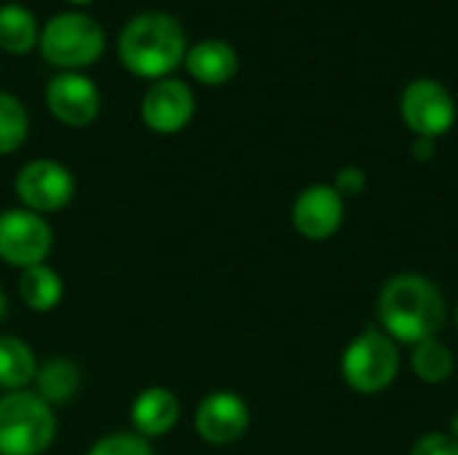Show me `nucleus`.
<instances>
[{
    "label": "nucleus",
    "mask_w": 458,
    "mask_h": 455,
    "mask_svg": "<svg viewBox=\"0 0 458 455\" xmlns=\"http://www.w3.org/2000/svg\"><path fill=\"white\" fill-rule=\"evenodd\" d=\"M376 316L381 330L405 346L437 338L445 324V298L440 287L421 274H397L378 292Z\"/></svg>",
    "instance_id": "f257e3e1"
},
{
    "label": "nucleus",
    "mask_w": 458,
    "mask_h": 455,
    "mask_svg": "<svg viewBox=\"0 0 458 455\" xmlns=\"http://www.w3.org/2000/svg\"><path fill=\"white\" fill-rule=\"evenodd\" d=\"M188 43L182 24L166 11H142L118 32L121 64L145 80L169 78L185 59Z\"/></svg>",
    "instance_id": "f03ea898"
},
{
    "label": "nucleus",
    "mask_w": 458,
    "mask_h": 455,
    "mask_svg": "<svg viewBox=\"0 0 458 455\" xmlns=\"http://www.w3.org/2000/svg\"><path fill=\"white\" fill-rule=\"evenodd\" d=\"M38 48L48 64L67 72H81L83 67L99 62L105 51V29L89 13L62 11L43 24Z\"/></svg>",
    "instance_id": "7ed1b4c3"
},
{
    "label": "nucleus",
    "mask_w": 458,
    "mask_h": 455,
    "mask_svg": "<svg viewBox=\"0 0 458 455\" xmlns=\"http://www.w3.org/2000/svg\"><path fill=\"white\" fill-rule=\"evenodd\" d=\"M56 437V416L35 392L0 397V455H43Z\"/></svg>",
    "instance_id": "20e7f679"
},
{
    "label": "nucleus",
    "mask_w": 458,
    "mask_h": 455,
    "mask_svg": "<svg viewBox=\"0 0 458 455\" xmlns=\"http://www.w3.org/2000/svg\"><path fill=\"white\" fill-rule=\"evenodd\" d=\"M341 373L357 394H381L400 375V349L381 327H368L346 346Z\"/></svg>",
    "instance_id": "39448f33"
},
{
    "label": "nucleus",
    "mask_w": 458,
    "mask_h": 455,
    "mask_svg": "<svg viewBox=\"0 0 458 455\" xmlns=\"http://www.w3.org/2000/svg\"><path fill=\"white\" fill-rule=\"evenodd\" d=\"M13 193L21 209H30L35 215L59 212L75 196V177L64 164L54 158H35L16 172Z\"/></svg>",
    "instance_id": "423d86ee"
},
{
    "label": "nucleus",
    "mask_w": 458,
    "mask_h": 455,
    "mask_svg": "<svg viewBox=\"0 0 458 455\" xmlns=\"http://www.w3.org/2000/svg\"><path fill=\"white\" fill-rule=\"evenodd\" d=\"M54 244L51 225L43 215L30 209H5L0 212V260L13 268H32L46 263Z\"/></svg>",
    "instance_id": "0eeeda50"
},
{
    "label": "nucleus",
    "mask_w": 458,
    "mask_h": 455,
    "mask_svg": "<svg viewBox=\"0 0 458 455\" xmlns=\"http://www.w3.org/2000/svg\"><path fill=\"white\" fill-rule=\"evenodd\" d=\"M400 113L416 137H429V139L448 134L451 126L456 123V102L451 91L432 78H416L405 86L400 99Z\"/></svg>",
    "instance_id": "6e6552de"
},
{
    "label": "nucleus",
    "mask_w": 458,
    "mask_h": 455,
    "mask_svg": "<svg viewBox=\"0 0 458 455\" xmlns=\"http://www.w3.org/2000/svg\"><path fill=\"white\" fill-rule=\"evenodd\" d=\"M196 115V97L180 78H161L148 86L140 102L142 123L156 134H177Z\"/></svg>",
    "instance_id": "1a4fd4ad"
},
{
    "label": "nucleus",
    "mask_w": 458,
    "mask_h": 455,
    "mask_svg": "<svg viewBox=\"0 0 458 455\" xmlns=\"http://www.w3.org/2000/svg\"><path fill=\"white\" fill-rule=\"evenodd\" d=\"M46 107L48 113L70 129H83L97 121L102 110L99 88L83 72H56L46 83Z\"/></svg>",
    "instance_id": "9d476101"
},
{
    "label": "nucleus",
    "mask_w": 458,
    "mask_h": 455,
    "mask_svg": "<svg viewBox=\"0 0 458 455\" xmlns=\"http://www.w3.org/2000/svg\"><path fill=\"white\" fill-rule=\"evenodd\" d=\"M346 217V204L344 196L325 182L309 185L298 193V198L293 201V228L309 239V241H327L338 233V228L344 225Z\"/></svg>",
    "instance_id": "9b49d317"
},
{
    "label": "nucleus",
    "mask_w": 458,
    "mask_h": 455,
    "mask_svg": "<svg viewBox=\"0 0 458 455\" xmlns=\"http://www.w3.org/2000/svg\"><path fill=\"white\" fill-rule=\"evenodd\" d=\"M196 432L209 445H233L250 429V408L233 392H212L196 408Z\"/></svg>",
    "instance_id": "f8f14e48"
},
{
    "label": "nucleus",
    "mask_w": 458,
    "mask_h": 455,
    "mask_svg": "<svg viewBox=\"0 0 458 455\" xmlns=\"http://www.w3.org/2000/svg\"><path fill=\"white\" fill-rule=\"evenodd\" d=\"M177 421H180V400L164 386L142 389L131 402L134 432L145 440L169 434L177 426Z\"/></svg>",
    "instance_id": "ddd939ff"
},
{
    "label": "nucleus",
    "mask_w": 458,
    "mask_h": 455,
    "mask_svg": "<svg viewBox=\"0 0 458 455\" xmlns=\"http://www.w3.org/2000/svg\"><path fill=\"white\" fill-rule=\"evenodd\" d=\"M185 70L204 86H223L239 72V54L231 43L207 38L185 51Z\"/></svg>",
    "instance_id": "4468645a"
},
{
    "label": "nucleus",
    "mask_w": 458,
    "mask_h": 455,
    "mask_svg": "<svg viewBox=\"0 0 458 455\" xmlns=\"http://www.w3.org/2000/svg\"><path fill=\"white\" fill-rule=\"evenodd\" d=\"M40 24L35 13L21 3H3L0 5V51L11 56L30 54L38 48Z\"/></svg>",
    "instance_id": "2eb2a0df"
},
{
    "label": "nucleus",
    "mask_w": 458,
    "mask_h": 455,
    "mask_svg": "<svg viewBox=\"0 0 458 455\" xmlns=\"http://www.w3.org/2000/svg\"><path fill=\"white\" fill-rule=\"evenodd\" d=\"M35 394L48 402V405H64L70 402L78 389H81V370L72 359L64 357H54L48 362H43L38 367L35 375Z\"/></svg>",
    "instance_id": "dca6fc26"
},
{
    "label": "nucleus",
    "mask_w": 458,
    "mask_h": 455,
    "mask_svg": "<svg viewBox=\"0 0 458 455\" xmlns=\"http://www.w3.org/2000/svg\"><path fill=\"white\" fill-rule=\"evenodd\" d=\"M62 295H64L62 276L51 265L40 263V265H32V268L21 271V276H19V298L30 311H38V314L54 311L59 306V300H62Z\"/></svg>",
    "instance_id": "f3484780"
},
{
    "label": "nucleus",
    "mask_w": 458,
    "mask_h": 455,
    "mask_svg": "<svg viewBox=\"0 0 458 455\" xmlns=\"http://www.w3.org/2000/svg\"><path fill=\"white\" fill-rule=\"evenodd\" d=\"M38 359L27 341L16 335H0V386L8 392L27 389L38 375Z\"/></svg>",
    "instance_id": "a211bd4d"
},
{
    "label": "nucleus",
    "mask_w": 458,
    "mask_h": 455,
    "mask_svg": "<svg viewBox=\"0 0 458 455\" xmlns=\"http://www.w3.org/2000/svg\"><path fill=\"white\" fill-rule=\"evenodd\" d=\"M454 351L437 338L421 341L411 349V370L419 381L429 386L445 383L454 375Z\"/></svg>",
    "instance_id": "6ab92c4d"
},
{
    "label": "nucleus",
    "mask_w": 458,
    "mask_h": 455,
    "mask_svg": "<svg viewBox=\"0 0 458 455\" xmlns=\"http://www.w3.org/2000/svg\"><path fill=\"white\" fill-rule=\"evenodd\" d=\"M30 134V115L19 97L0 91V156L16 153Z\"/></svg>",
    "instance_id": "aec40b11"
},
{
    "label": "nucleus",
    "mask_w": 458,
    "mask_h": 455,
    "mask_svg": "<svg viewBox=\"0 0 458 455\" xmlns=\"http://www.w3.org/2000/svg\"><path fill=\"white\" fill-rule=\"evenodd\" d=\"M86 455H156L150 442L140 434H129V432H118V434H107L99 442L91 445V451Z\"/></svg>",
    "instance_id": "412c9836"
},
{
    "label": "nucleus",
    "mask_w": 458,
    "mask_h": 455,
    "mask_svg": "<svg viewBox=\"0 0 458 455\" xmlns=\"http://www.w3.org/2000/svg\"><path fill=\"white\" fill-rule=\"evenodd\" d=\"M411 455H458V442L448 432H427L413 442Z\"/></svg>",
    "instance_id": "4be33fe9"
},
{
    "label": "nucleus",
    "mask_w": 458,
    "mask_h": 455,
    "mask_svg": "<svg viewBox=\"0 0 458 455\" xmlns=\"http://www.w3.org/2000/svg\"><path fill=\"white\" fill-rule=\"evenodd\" d=\"M333 188H335L344 198H346V196H360V193H365V188H368V174H365V169H360V166H344V169L335 174Z\"/></svg>",
    "instance_id": "5701e85b"
},
{
    "label": "nucleus",
    "mask_w": 458,
    "mask_h": 455,
    "mask_svg": "<svg viewBox=\"0 0 458 455\" xmlns=\"http://www.w3.org/2000/svg\"><path fill=\"white\" fill-rule=\"evenodd\" d=\"M435 150H437V139H429V137H416L413 139V147H411V153H413V158L416 161H432L435 158Z\"/></svg>",
    "instance_id": "b1692460"
},
{
    "label": "nucleus",
    "mask_w": 458,
    "mask_h": 455,
    "mask_svg": "<svg viewBox=\"0 0 458 455\" xmlns=\"http://www.w3.org/2000/svg\"><path fill=\"white\" fill-rule=\"evenodd\" d=\"M5 314H8V298H5V292L0 290V322L5 319Z\"/></svg>",
    "instance_id": "393cba45"
},
{
    "label": "nucleus",
    "mask_w": 458,
    "mask_h": 455,
    "mask_svg": "<svg viewBox=\"0 0 458 455\" xmlns=\"http://www.w3.org/2000/svg\"><path fill=\"white\" fill-rule=\"evenodd\" d=\"M448 434H451V437L458 442V410L451 416V432H448Z\"/></svg>",
    "instance_id": "a878e982"
},
{
    "label": "nucleus",
    "mask_w": 458,
    "mask_h": 455,
    "mask_svg": "<svg viewBox=\"0 0 458 455\" xmlns=\"http://www.w3.org/2000/svg\"><path fill=\"white\" fill-rule=\"evenodd\" d=\"M67 3H72V5H89V3H94V0H67Z\"/></svg>",
    "instance_id": "bb28decb"
},
{
    "label": "nucleus",
    "mask_w": 458,
    "mask_h": 455,
    "mask_svg": "<svg viewBox=\"0 0 458 455\" xmlns=\"http://www.w3.org/2000/svg\"><path fill=\"white\" fill-rule=\"evenodd\" d=\"M456 324H458V311H456Z\"/></svg>",
    "instance_id": "cd10ccee"
}]
</instances>
